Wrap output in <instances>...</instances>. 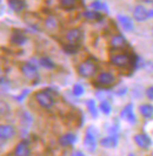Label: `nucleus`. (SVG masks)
Segmentation results:
<instances>
[{
	"label": "nucleus",
	"mask_w": 153,
	"mask_h": 156,
	"mask_svg": "<svg viewBox=\"0 0 153 156\" xmlns=\"http://www.w3.org/2000/svg\"><path fill=\"white\" fill-rule=\"evenodd\" d=\"M39 65H40L43 68L48 69V70H53L57 68L55 62H54L50 56H43V58H40V59H39Z\"/></svg>",
	"instance_id": "obj_21"
},
{
	"label": "nucleus",
	"mask_w": 153,
	"mask_h": 156,
	"mask_svg": "<svg viewBox=\"0 0 153 156\" xmlns=\"http://www.w3.org/2000/svg\"><path fill=\"white\" fill-rule=\"evenodd\" d=\"M86 106H87V109L91 113V115L93 117L98 116V105L95 103V101L93 99H90L86 101Z\"/></svg>",
	"instance_id": "obj_26"
},
{
	"label": "nucleus",
	"mask_w": 153,
	"mask_h": 156,
	"mask_svg": "<svg viewBox=\"0 0 153 156\" xmlns=\"http://www.w3.org/2000/svg\"><path fill=\"white\" fill-rule=\"evenodd\" d=\"M84 146L90 153H94L97 146H98V140H97V133L94 132L93 127H88L84 137Z\"/></svg>",
	"instance_id": "obj_6"
},
{
	"label": "nucleus",
	"mask_w": 153,
	"mask_h": 156,
	"mask_svg": "<svg viewBox=\"0 0 153 156\" xmlns=\"http://www.w3.org/2000/svg\"><path fill=\"white\" fill-rule=\"evenodd\" d=\"M83 16H84L85 19H87V20H90V21H99V20L103 19L101 13H100V12H97V11H94V9L85 11L84 13H83Z\"/></svg>",
	"instance_id": "obj_22"
},
{
	"label": "nucleus",
	"mask_w": 153,
	"mask_h": 156,
	"mask_svg": "<svg viewBox=\"0 0 153 156\" xmlns=\"http://www.w3.org/2000/svg\"><path fill=\"white\" fill-rule=\"evenodd\" d=\"M5 143H6L5 141H2V140H1V139H0V148H1V147H2V146H4Z\"/></svg>",
	"instance_id": "obj_33"
},
{
	"label": "nucleus",
	"mask_w": 153,
	"mask_h": 156,
	"mask_svg": "<svg viewBox=\"0 0 153 156\" xmlns=\"http://www.w3.org/2000/svg\"><path fill=\"white\" fill-rule=\"evenodd\" d=\"M12 41L15 45H24L27 41V37L25 34H23L21 32H14L13 35H12Z\"/></svg>",
	"instance_id": "obj_24"
},
{
	"label": "nucleus",
	"mask_w": 153,
	"mask_h": 156,
	"mask_svg": "<svg viewBox=\"0 0 153 156\" xmlns=\"http://www.w3.org/2000/svg\"><path fill=\"white\" fill-rule=\"evenodd\" d=\"M20 72L25 78L28 81L32 82H37L39 80V70L37 68V66H34L31 62H23L20 65Z\"/></svg>",
	"instance_id": "obj_4"
},
{
	"label": "nucleus",
	"mask_w": 153,
	"mask_h": 156,
	"mask_svg": "<svg viewBox=\"0 0 153 156\" xmlns=\"http://www.w3.org/2000/svg\"><path fill=\"white\" fill-rule=\"evenodd\" d=\"M12 156H32V149L27 141H20L12 150Z\"/></svg>",
	"instance_id": "obj_9"
},
{
	"label": "nucleus",
	"mask_w": 153,
	"mask_h": 156,
	"mask_svg": "<svg viewBox=\"0 0 153 156\" xmlns=\"http://www.w3.org/2000/svg\"><path fill=\"white\" fill-rule=\"evenodd\" d=\"M115 82H117L115 75L113 73H111V72H107V70H103V72L98 73V75L95 78L97 86L104 87V88L113 86Z\"/></svg>",
	"instance_id": "obj_5"
},
{
	"label": "nucleus",
	"mask_w": 153,
	"mask_h": 156,
	"mask_svg": "<svg viewBox=\"0 0 153 156\" xmlns=\"http://www.w3.org/2000/svg\"><path fill=\"white\" fill-rule=\"evenodd\" d=\"M71 156H86V155H85L84 151H81V150H73L71 153Z\"/></svg>",
	"instance_id": "obj_31"
},
{
	"label": "nucleus",
	"mask_w": 153,
	"mask_h": 156,
	"mask_svg": "<svg viewBox=\"0 0 153 156\" xmlns=\"http://www.w3.org/2000/svg\"><path fill=\"white\" fill-rule=\"evenodd\" d=\"M110 62L117 67H127L131 63V56L124 52L113 53L110 56Z\"/></svg>",
	"instance_id": "obj_7"
},
{
	"label": "nucleus",
	"mask_w": 153,
	"mask_h": 156,
	"mask_svg": "<svg viewBox=\"0 0 153 156\" xmlns=\"http://www.w3.org/2000/svg\"><path fill=\"white\" fill-rule=\"evenodd\" d=\"M34 100L44 109H51V108H53V106L55 105L54 96L48 89L38 90L37 93L34 94Z\"/></svg>",
	"instance_id": "obj_1"
},
{
	"label": "nucleus",
	"mask_w": 153,
	"mask_h": 156,
	"mask_svg": "<svg viewBox=\"0 0 153 156\" xmlns=\"http://www.w3.org/2000/svg\"><path fill=\"white\" fill-rule=\"evenodd\" d=\"M64 48H65V51H66L67 53H71V54H72V53H76V51H78V46H74V45H69V44L64 47Z\"/></svg>",
	"instance_id": "obj_28"
},
{
	"label": "nucleus",
	"mask_w": 153,
	"mask_h": 156,
	"mask_svg": "<svg viewBox=\"0 0 153 156\" xmlns=\"http://www.w3.org/2000/svg\"><path fill=\"white\" fill-rule=\"evenodd\" d=\"M139 114L146 120L153 119V105L152 103H141L139 106Z\"/></svg>",
	"instance_id": "obj_17"
},
{
	"label": "nucleus",
	"mask_w": 153,
	"mask_h": 156,
	"mask_svg": "<svg viewBox=\"0 0 153 156\" xmlns=\"http://www.w3.org/2000/svg\"><path fill=\"white\" fill-rule=\"evenodd\" d=\"M76 135L74 133H66L64 134V135H61L60 137H59V144H60L61 147H71V146H73L74 143H76Z\"/></svg>",
	"instance_id": "obj_15"
},
{
	"label": "nucleus",
	"mask_w": 153,
	"mask_h": 156,
	"mask_svg": "<svg viewBox=\"0 0 153 156\" xmlns=\"http://www.w3.org/2000/svg\"><path fill=\"white\" fill-rule=\"evenodd\" d=\"M99 144L104 148H115L118 146V135H108L99 141Z\"/></svg>",
	"instance_id": "obj_16"
},
{
	"label": "nucleus",
	"mask_w": 153,
	"mask_h": 156,
	"mask_svg": "<svg viewBox=\"0 0 153 156\" xmlns=\"http://www.w3.org/2000/svg\"><path fill=\"white\" fill-rule=\"evenodd\" d=\"M126 45H127V40L125 39L122 34H114L110 40V46L112 47V49H115V51L124 49Z\"/></svg>",
	"instance_id": "obj_13"
},
{
	"label": "nucleus",
	"mask_w": 153,
	"mask_h": 156,
	"mask_svg": "<svg viewBox=\"0 0 153 156\" xmlns=\"http://www.w3.org/2000/svg\"><path fill=\"white\" fill-rule=\"evenodd\" d=\"M145 94H146V96H147V99H148V100L153 101V86L147 87V88H146V90H145Z\"/></svg>",
	"instance_id": "obj_29"
},
{
	"label": "nucleus",
	"mask_w": 153,
	"mask_h": 156,
	"mask_svg": "<svg viewBox=\"0 0 153 156\" xmlns=\"http://www.w3.org/2000/svg\"><path fill=\"white\" fill-rule=\"evenodd\" d=\"M120 116H121L122 120L127 121L131 125H136V122H137V116H136V113H134L133 105H132V103L126 105V106L122 108L121 113H120Z\"/></svg>",
	"instance_id": "obj_11"
},
{
	"label": "nucleus",
	"mask_w": 153,
	"mask_h": 156,
	"mask_svg": "<svg viewBox=\"0 0 153 156\" xmlns=\"http://www.w3.org/2000/svg\"><path fill=\"white\" fill-rule=\"evenodd\" d=\"M98 108H99V110L104 114V115H110L111 112H112V106H111V103L107 101V100L100 101Z\"/></svg>",
	"instance_id": "obj_25"
},
{
	"label": "nucleus",
	"mask_w": 153,
	"mask_h": 156,
	"mask_svg": "<svg viewBox=\"0 0 153 156\" xmlns=\"http://www.w3.org/2000/svg\"><path fill=\"white\" fill-rule=\"evenodd\" d=\"M133 141L138 148L148 149L152 146V139L145 133H138L133 136Z\"/></svg>",
	"instance_id": "obj_10"
},
{
	"label": "nucleus",
	"mask_w": 153,
	"mask_h": 156,
	"mask_svg": "<svg viewBox=\"0 0 153 156\" xmlns=\"http://www.w3.org/2000/svg\"><path fill=\"white\" fill-rule=\"evenodd\" d=\"M18 136V128L12 123H0V139L5 142L14 140Z\"/></svg>",
	"instance_id": "obj_3"
},
{
	"label": "nucleus",
	"mask_w": 153,
	"mask_h": 156,
	"mask_svg": "<svg viewBox=\"0 0 153 156\" xmlns=\"http://www.w3.org/2000/svg\"><path fill=\"white\" fill-rule=\"evenodd\" d=\"M76 72L78 74L85 79H90L93 78L97 72H98V65L94 62L91 59H87L83 62H80L76 67Z\"/></svg>",
	"instance_id": "obj_2"
},
{
	"label": "nucleus",
	"mask_w": 153,
	"mask_h": 156,
	"mask_svg": "<svg viewBox=\"0 0 153 156\" xmlns=\"http://www.w3.org/2000/svg\"><path fill=\"white\" fill-rule=\"evenodd\" d=\"M44 26L48 31H55L59 27V20L54 16H48L44 21Z\"/></svg>",
	"instance_id": "obj_19"
},
{
	"label": "nucleus",
	"mask_w": 153,
	"mask_h": 156,
	"mask_svg": "<svg viewBox=\"0 0 153 156\" xmlns=\"http://www.w3.org/2000/svg\"><path fill=\"white\" fill-rule=\"evenodd\" d=\"M6 81V73L2 68H0V85H2Z\"/></svg>",
	"instance_id": "obj_30"
},
{
	"label": "nucleus",
	"mask_w": 153,
	"mask_h": 156,
	"mask_svg": "<svg viewBox=\"0 0 153 156\" xmlns=\"http://www.w3.org/2000/svg\"><path fill=\"white\" fill-rule=\"evenodd\" d=\"M11 106L6 100L0 99V119H5L11 114Z\"/></svg>",
	"instance_id": "obj_23"
},
{
	"label": "nucleus",
	"mask_w": 153,
	"mask_h": 156,
	"mask_svg": "<svg viewBox=\"0 0 153 156\" xmlns=\"http://www.w3.org/2000/svg\"><path fill=\"white\" fill-rule=\"evenodd\" d=\"M133 19L138 23H145L150 19L148 9L144 5H137L133 9Z\"/></svg>",
	"instance_id": "obj_12"
},
{
	"label": "nucleus",
	"mask_w": 153,
	"mask_h": 156,
	"mask_svg": "<svg viewBox=\"0 0 153 156\" xmlns=\"http://www.w3.org/2000/svg\"><path fill=\"white\" fill-rule=\"evenodd\" d=\"M8 6L12 11L20 13L26 8V2L25 0H8Z\"/></svg>",
	"instance_id": "obj_18"
},
{
	"label": "nucleus",
	"mask_w": 153,
	"mask_h": 156,
	"mask_svg": "<svg viewBox=\"0 0 153 156\" xmlns=\"http://www.w3.org/2000/svg\"><path fill=\"white\" fill-rule=\"evenodd\" d=\"M117 19H118V23H120V26L122 27L124 31L132 32L134 30V23H133L132 18L125 16V14H119L117 16Z\"/></svg>",
	"instance_id": "obj_14"
},
{
	"label": "nucleus",
	"mask_w": 153,
	"mask_h": 156,
	"mask_svg": "<svg viewBox=\"0 0 153 156\" xmlns=\"http://www.w3.org/2000/svg\"><path fill=\"white\" fill-rule=\"evenodd\" d=\"M129 156H136V155H134V154H130Z\"/></svg>",
	"instance_id": "obj_34"
},
{
	"label": "nucleus",
	"mask_w": 153,
	"mask_h": 156,
	"mask_svg": "<svg viewBox=\"0 0 153 156\" xmlns=\"http://www.w3.org/2000/svg\"><path fill=\"white\" fill-rule=\"evenodd\" d=\"M91 9H94L97 12H105V13H108V6L105 1L103 0H93L90 5Z\"/></svg>",
	"instance_id": "obj_20"
},
{
	"label": "nucleus",
	"mask_w": 153,
	"mask_h": 156,
	"mask_svg": "<svg viewBox=\"0 0 153 156\" xmlns=\"http://www.w3.org/2000/svg\"><path fill=\"white\" fill-rule=\"evenodd\" d=\"M141 1L143 4H146V5H153V0H139Z\"/></svg>",
	"instance_id": "obj_32"
},
{
	"label": "nucleus",
	"mask_w": 153,
	"mask_h": 156,
	"mask_svg": "<svg viewBox=\"0 0 153 156\" xmlns=\"http://www.w3.org/2000/svg\"><path fill=\"white\" fill-rule=\"evenodd\" d=\"M72 93H73V95L76 96V98L83 96L84 93H85L84 86H83V85H80V83H76V85L73 86V88H72Z\"/></svg>",
	"instance_id": "obj_27"
},
{
	"label": "nucleus",
	"mask_w": 153,
	"mask_h": 156,
	"mask_svg": "<svg viewBox=\"0 0 153 156\" xmlns=\"http://www.w3.org/2000/svg\"><path fill=\"white\" fill-rule=\"evenodd\" d=\"M83 38H84V33L78 27L71 28L65 34V39L67 41V44L69 45H74V46H78L81 42Z\"/></svg>",
	"instance_id": "obj_8"
}]
</instances>
